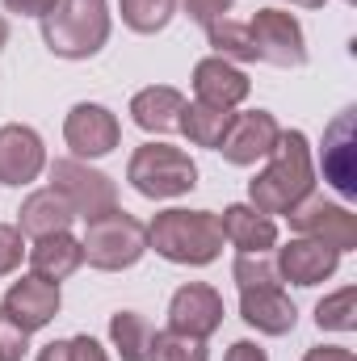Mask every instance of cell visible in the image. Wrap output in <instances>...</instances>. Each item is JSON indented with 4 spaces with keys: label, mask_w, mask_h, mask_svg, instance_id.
<instances>
[{
    "label": "cell",
    "mask_w": 357,
    "mask_h": 361,
    "mask_svg": "<svg viewBox=\"0 0 357 361\" xmlns=\"http://www.w3.org/2000/svg\"><path fill=\"white\" fill-rule=\"evenodd\" d=\"M265 173L248 180V206L261 214H290L298 202L311 197L315 189V169H311V143L303 130H282L277 147L265 156Z\"/></svg>",
    "instance_id": "1"
},
{
    "label": "cell",
    "mask_w": 357,
    "mask_h": 361,
    "mask_svg": "<svg viewBox=\"0 0 357 361\" xmlns=\"http://www.w3.org/2000/svg\"><path fill=\"white\" fill-rule=\"evenodd\" d=\"M147 248H156L173 265L202 269V265L219 261V252H223L219 214H210V210H160L147 223Z\"/></svg>",
    "instance_id": "2"
},
{
    "label": "cell",
    "mask_w": 357,
    "mask_h": 361,
    "mask_svg": "<svg viewBox=\"0 0 357 361\" xmlns=\"http://www.w3.org/2000/svg\"><path fill=\"white\" fill-rule=\"evenodd\" d=\"M42 42L59 59H92L109 42L105 0H59L55 13L42 17Z\"/></svg>",
    "instance_id": "3"
},
{
    "label": "cell",
    "mask_w": 357,
    "mask_h": 361,
    "mask_svg": "<svg viewBox=\"0 0 357 361\" xmlns=\"http://www.w3.org/2000/svg\"><path fill=\"white\" fill-rule=\"evenodd\" d=\"M80 248H85V261H89L92 269L122 273L143 261V252H147V227L135 214H126V210L114 206L109 214L89 219Z\"/></svg>",
    "instance_id": "4"
},
{
    "label": "cell",
    "mask_w": 357,
    "mask_h": 361,
    "mask_svg": "<svg viewBox=\"0 0 357 361\" xmlns=\"http://www.w3.org/2000/svg\"><path fill=\"white\" fill-rule=\"evenodd\" d=\"M126 180L135 193L152 197V202H164V197H181L198 185V164L169 143H143L135 147L131 164H126Z\"/></svg>",
    "instance_id": "5"
},
{
    "label": "cell",
    "mask_w": 357,
    "mask_h": 361,
    "mask_svg": "<svg viewBox=\"0 0 357 361\" xmlns=\"http://www.w3.org/2000/svg\"><path fill=\"white\" fill-rule=\"evenodd\" d=\"M51 189L72 206V214L76 219H97V214H109L114 206H118V185L105 177V173H97L89 169L85 160H55L51 164Z\"/></svg>",
    "instance_id": "6"
},
{
    "label": "cell",
    "mask_w": 357,
    "mask_h": 361,
    "mask_svg": "<svg viewBox=\"0 0 357 361\" xmlns=\"http://www.w3.org/2000/svg\"><path fill=\"white\" fill-rule=\"evenodd\" d=\"M248 34H253V47H257L261 63H273V68H303L307 63V34H303L294 13L257 8L253 21H248Z\"/></svg>",
    "instance_id": "7"
},
{
    "label": "cell",
    "mask_w": 357,
    "mask_h": 361,
    "mask_svg": "<svg viewBox=\"0 0 357 361\" xmlns=\"http://www.w3.org/2000/svg\"><path fill=\"white\" fill-rule=\"evenodd\" d=\"M290 227L307 240H320L337 252H353L357 248V214L341 202H324V197H307L298 202L290 214Z\"/></svg>",
    "instance_id": "8"
},
{
    "label": "cell",
    "mask_w": 357,
    "mask_h": 361,
    "mask_svg": "<svg viewBox=\"0 0 357 361\" xmlns=\"http://www.w3.org/2000/svg\"><path fill=\"white\" fill-rule=\"evenodd\" d=\"M63 139H68L76 160H101L122 143V126L105 105L80 101V105H72V114L63 122Z\"/></svg>",
    "instance_id": "9"
},
{
    "label": "cell",
    "mask_w": 357,
    "mask_h": 361,
    "mask_svg": "<svg viewBox=\"0 0 357 361\" xmlns=\"http://www.w3.org/2000/svg\"><path fill=\"white\" fill-rule=\"evenodd\" d=\"M324 180L341 193V197H357V109H341L328 130H324Z\"/></svg>",
    "instance_id": "10"
},
{
    "label": "cell",
    "mask_w": 357,
    "mask_h": 361,
    "mask_svg": "<svg viewBox=\"0 0 357 361\" xmlns=\"http://www.w3.org/2000/svg\"><path fill=\"white\" fill-rule=\"evenodd\" d=\"M277 139H282V126H277V118H273L269 109H244V114L231 118V126H227L219 152H223L227 164L248 169V164L265 160L269 152L277 147Z\"/></svg>",
    "instance_id": "11"
},
{
    "label": "cell",
    "mask_w": 357,
    "mask_h": 361,
    "mask_svg": "<svg viewBox=\"0 0 357 361\" xmlns=\"http://www.w3.org/2000/svg\"><path fill=\"white\" fill-rule=\"evenodd\" d=\"M169 328L181 336H214L223 328V294L206 281H185L169 298Z\"/></svg>",
    "instance_id": "12"
},
{
    "label": "cell",
    "mask_w": 357,
    "mask_h": 361,
    "mask_svg": "<svg viewBox=\"0 0 357 361\" xmlns=\"http://www.w3.org/2000/svg\"><path fill=\"white\" fill-rule=\"evenodd\" d=\"M25 332H38V328H47L55 315H59V307H63V298H59V286L55 281H47V277H38V273H25V277H17L8 290H4V302H0Z\"/></svg>",
    "instance_id": "13"
},
{
    "label": "cell",
    "mask_w": 357,
    "mask_h": 361,
    "mask_svg": "<svg viewBox=\"0 0 357 361\" xmlns=\"http://www.w3.org/2000/svg\"><path fill=\"white\" fill-rule=\"evenodd\" d=\"M47 169V147L34 126H0V185H30Z\"/></svg>",
    "instance_id": "14"
},
{
    "label": "cell",
    "mask_w": 357,
    "mask_h": 361,
    "mask_svg": "<svg viewBox=\"0 0 357 361\" xmlns=\"http://www.w3.org/2000/svg\"><path fill=\"white\" fill-rule=\"evenodd\" d=\"M273 265H277V277H286L290 286H320V281H328L337 273L341 252L328 248V244H320V240L298 235L286 248H277V261Z\"/></svg>",
    "instance_id": "15"
},
{
    "label": "cell",
    "mask_w": 357,
    "mask_h": 361,
    "mask_svg": "<svg viewBox=\"0 0 357 361\" xmlns=\"http://www.w3.org/2000/svg\"><path fill=\"white\" fill-rule=\"evenodd\" d=\"M240 319L257 328L261 336H286L294 332L298 311L282 286H257V290H240Z\"/></svg>",
    "instance_id": "16"
},
{
    "label": "cell",
    "mask_w": 357,
    "mask_h": 361,
    "mask_svg": "<svg viewBox=\"0 0 357 361\" xmlns=\"http://www.w3.org/2000/svg\"><path fill=\"white\" fill-rule=\"evenodd\" d=\"M193 92H198V101H202V105L236 109V105L253 92V80H248L231 59L210 55V59H202V63L193 68Z\"/></svg>",
    "instance_id": "17"
},
{
    "label": "cell",
    "mask_w": 357,
    "mask_h": 361,
    "mask_svg": "<svg viewBox=\"0 0 357 361\" xmlns=\"http://www.w3.org/2000/svg\"><path fill=\"white\" fill-rule=\"evenodd\" d=\"M219 231H223V240H227L231 248H240V252H269V248L277 244V223H273L269 214H261L257 206H248V202L227 206L223 219H219Z\"/></svg>",
    "instance_id": "18"
},
{
    "label": "cell",
    "mask_w": 357,
    "mask_h": 361,
    "mask_svg": "<svg viewBox=\"0 0 357 361\" xmlns=\"http://www.w3.org/2000/svg\"><path fill=\"white\" fill-rule=\"evenodd\" d=\"M181 109H185V92L169 89V85H152L131 97V118L147 135H173L181 126Z\"/></svg>",
    "instance_id": "19"
},
{
    "label": "cell",
    "mask_w": 357,
    "mask_h": 361,
    "mask_svg": "<svg viewBox=\"0 0 357 361\" xmlns=\"http://www.w3.org/2000/svg\"><path fill=\"white\" fill-rule=\"evenodd\" d=\"M72 206L55 193V189H34L21 210H17V231L30 235V240H42V235H55V231H68L72 227Z\"/></svg>",
    "instance_id": "20"
},
{
    "label": "cell",
    "mask_w": 357,
    "mask_h": 361,
    "mask_svg": "<svg viewBox=\"0 0 357 361\" xmlns=\"http://www.w3.org/2000/svg\"><path fill=\"white\" fill-rule=\"evenodd\" d=\"M85 265V248H80V240L76 235H68V231H55V235H42V240H34V248H30V269L38 273V277H47V281H63V277H72V273Z\"/></svg>",
    "instance_id": "21"
},
{
    "label": "cell",
    "mask_w": 357,
    "mask_h": 361,
    "mask_svg": "<svg viewBox=\"0 0 357 361\" xmlns=\"http://www.w3.org/2000/svg\"><path fill=\"white\" fill-rule=\"evenodd\" d=\"M231 109H219V105H202V101H185V109H181V135L193 143V147H210V152H219V143H223V135H227V126H231Z\"/></svg>",
    "instance_id": "22"
},
{
    "label": "cell",
    "mask_w": 357,
    "mask_h": 361,
    "mask_svg": "<svg viewBox=\"0 0 357 361\" xmlns=\"http://www.w3.org/2000/svg\"><path fill=\"white\" fill-rule=\"evenodd\" d=\"M109 341H114V349H118L122 361H147L152 324L139 311H118V315H109Z\"/></svg>",
    "instance_id": "23"
},
{
    "label": "cell",
    "mask_w": 357,
    "mask_h": 361,
    "mask_svg": "<svg viewBox=\"0 0 357 361\" xmlns=\"http://www.w3.org/2000/svg\"><path fill=\"white\" fill-rule=\"evenodd\" d=\"M206 38L214 47L219 59H240V63H257V47H253V34H248V21H231V17H219L206 25Z\"/></svg>",
    "instance_id": "24"
},
{
    "label": "cell",
    "mask_w": 357,
    "mask_h": 361,
    "mask_svg": "<svg viewBox=\"0 0 357 361\" xmlns=\"http://www.w3.org/2000/svg\"><path fill=\"white\" fill-rule=\"evenodd\" d=\"M315 324L320 332H353L357 328V286H345L328 298L315 302Z\"/></svg>",
    "instance_id": "25"
},
{
    "label": "cell",
    "mask_w": 357,
    "mask_h": 361,
    "mask_svg": "<svg viewBox=\"0 0 357 361\" xmlns=\"http://www.w3.org/2000/svg\"><path fill=\"white\" fill-rule=\"evenodd\" d=\"M118 8H122V21L135 34H160L173 21L177 0H118Z\"/></svg>",
    "instance_id": "26"
},
{
    "label": "cell",
    "mask_w": 357,
    "mask_h": 361,
    "mask_svg": "<svg viewBox=\"0 0 357 361\" xmlns=\"http://www.w3.org/2000/svg\"><path fill=\"white\" fill-rule=\"evenodd\" d=\"M147 361H206V341H198V336H181V332H173V328L152 332Z\"/></svg>",
    "instance_id": "27"
},
{
    "label": "cell",
    "mask_w": 357,
    "mask_h": 361,
    "mask_svg": "<svg viewBox=\"0 0 357 361\" xmlns=\"http://www.w3.org/2000/svg\"><path fill=\"white\" fill-rule=\"evenodd\" d=\"M231 277L240 290H257V286H277V265L269 261V252H240L236 265H231Z\"/></svg>",
    "instance_id": "28"
},
{
    "label": "cell",
    "mask_w": 357,
    "mask_h": 361,
    "mask_svg": "<svg viewBox=\"0 0 357 361\" xmlns=\"http://www.w3.org/2000/svg\"><path fill=\"white\" fill-rule=\"evenodd\" d=\"M30 353V332L0 307V361H21Z\"/></svg>",
    "instance_id": "29"
},
{
    "label": "cell",
    "mask_w": 357,
    "mask_h": 361,
    "mask_svg": "<svg viewBox=\"0 0 357 361\" xmlns=\"http://www.w3.org/2000/svg\"><path fill=\"white\" fill-rule=\"evenodd\" d=\"M21 257H25V244H21V231L17 227H8V223H0V277H8V273L21 265Z\"/></svg>",
    "instance_id": "30"
},
{
    "label": "cell",
    "mask_w": 357,
    "mask_h": 361,
    "mask_svg": "<svg viewBox=\"0 0 357 361\" xmlns=\"http://www.w3.org/2000/svg\"><path fill=\"white\" fill-rule=\"evenodd\" d=\"M185 4V13L198 21V25H210V21H219V17H227V8L236 4V0H181Z\"/></svg>",
    "instance_id": "31"
},
{
    "label": "cell",
    "mask_w": 357,
    "mask_h": 361,
    "mask_svg": "<svg viewBox=\"0 0 357 361\" xmlns=\"http://www.w3.org/2000/svg\"><path fill=\"white\" fill-rule=\"evenodd\" d=\"M0 4H4L8 13H21V17H38V21H42L47 13H55V4H59V0H0Z\"/></svg>",
    "instance_id": "32"
},
{
    "label": "cell",
    "mask_w": 357,
    "mask_h": 361,
    "mask_svg": "<svg viewBox=\"0 0 357 361\" xmlns=\"http://www.w3.org/2000/svg\"><path fill=\"white\" fill-rule=\"evenodd\" d=\"M68 349H72V361H109L105 357V349H101L92 336H72Z\"/></svg>",
    "instance_id": "33"
},
{
    "label": "cell",
    "mask_w": 357,
    "mask_h": 361,
    "mask_svg": "<svg viewBox=\"0 0 357 361\" xmlns=\"http://www.w3.org/2000/svg\"><path fill=\"white\" fill-rule=\"evenodd\" d=\"M303 361H357L353 349H345V345H315V349H307Z\"/></svg>",
    "instance_id": "34"
},
{
    "label": "cell",
    "mask_w": 357,
    "mask_h": 361,
    "mask_svg": "<svg viewBox=\"0 0 357 361\" xmlns=\"http://www.w3.org/2000/svg\"><path fill=\"white\" fill-rule=\"evenodd\" d=\"M223 361H269L265 357V349L261 345H253V341H236L231 349H227V357Z\"/></svg>",
    "instance_id": "35"
},
{
    "label": "cell",
    "mask_w": 357,
    "mask_h": 361,
    "mask_svg": "<svg viewBox=\"0 0 357 361\" xmlns=\"http://www.w3.org/2000/svg\"><path fill=\"white\" fill-rule=\"evenodd\" d=\"M38 361H72V349H68V341H51V345L38 353Z\"/></svg>",
    "instance_id": "36"
},
{
    "label": "cell",
    "mask_w": 357,
    "mask_h": 361,
    "mask_svg": "<svg viewBox=\"0 0 357 361\" xmlns=\"http://www.w3.org/2000/svg\"><path fill=\"white\" fill-rule=\"evenodd\" d=\"M290 4H298V8H324V0H290Z\"/></svg>",
    "instance_id": "37"
},
{
    "label": "cell",
    "mask_w": 357,
    "mask_h": 361,
    "mask_svg": "<svg viewBox=\"0 0 357 361\" xmlns=\"http://www.w3.org/2000/svg\"><path fill=\"white\" fill-rule=\"evenodd\" d=\"M4 42H8V21L0 17V51H4Z\"/></svg>",
    "instance_id": "38"
},
{
    "label": "cell",
    "mask_w": 357,
    "mask_h": 361,
    "mask_svg": "<svg viewBox=\"0 0 357 361\" xmlns=\"http://www.w3.org/2000/svg\"><path fill=\"white\" fill-rule=\"evenodd\" d=\"M345 4H357V0H345Z\"/></svg>",
    "instance_id": "39"
}]
</instances>
